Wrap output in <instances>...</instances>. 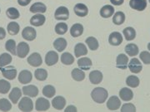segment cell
<instances>
[{
  "mask_svg": "<svg viewBox=\"0 0 150 112\" xmlns=\"http://www.w3.org/2000/svg\"><path fill=\"white\" fill-rule=\"evenodd\" d=\"M92 65L93 63H92L91 59L88 57H82V58L79 59V61H78V66L83 71L89 70L91 68Z\"/></svg>",
  "mask_w": 150,
  "mask_h": 112,
  "instance_id": "7402d4cb",
  "label": "cell"
},
{
  "mask_svg": "<svg viewBox=\"0 0 150 112\" xmlns=\"http://www.w3.org/2000/svg\"><path fill=\"white\" fill-rule=\"evenodd\" d=\"M74 62V57L69 52H64L61 56V62L64 65H72Z\"/></svg>",
  "mask_w": 150,
  "mask_h": 112,
  "instance_id": "d590c367",
  "label": "cell"
},
{
  "mask_svg": "<svg viewBox=\"0 0 150 112\" xmlns=\"http://www.w3.org/2000/svg\"><path fill=\"white\" fill-rule=\"evenodd\" d=\"M68 31V25L65 22H59L55 26V32L59 35H64Z\"/></svg>",
  "mask_w": 150,
  "mask_h": 112,
  "instance_id": "7bdbcfd3",
  "label": "cell"
},
{
  "mask_svg": "<svg viewBox=\"0 0 150 112\" xmlns=\"http://www.w3.org/2000/svg\"><path fill=\"white\" fill-rule=\"evenodd\" d=\"M129 6L137 11H144L147 7L146 0H130Z\"/></svg>",
  "mask_w": 150,
  "mask_h": 112,
  "instance_id": "7c38bea8",
  "label": "cell"
},
{
  "mask_svg": "<svg viewBox=\"0 0 150 112\" xmlns=\"http://www.w3.org/2000/svg\"><path fill=\"white\" fill-rule=\"evenodd\" d=\"M119 97L124 102H129L133 99L134 93L130 89L127 87H123L119 91Z\"/></svg>",
  "mask_w": 150,
  "mask_h": 112,
  "instance_id": "44dd1931",
  "label": "cell"
},
{
  "mask_svg": "<svg viewBox=\"0 0 150 112\" xmlns=\"http://www.w3.org/2000/svg\"><path fill=\"white\" fill-rule=\"evenodd\" d=\"M125 52L130 57H134L139 54V48L136 44L130 43L125 47Z\"/></svg>",
  "mask_w": 150,
  "mask_h": 112,
  "instance_id": "4dcf8cb0",
  "label": "cell"
},
{
  "mask_svg": "<svg viewBox=\"0 0 150 112\" xmlns=\"http://www.w3.org/2000/svg\"><path fill=\"white\" fill-rule=\"evenodd\" d=\"M34 76H35V78L38 80H40V81H43L47 79L48 77V71L45 69H37L34 72Z\"/></svg>",
  "mask_w": 150,
  "mask_h": 112,
  "instance_id": "f35d334b",
  "label": "cell"
},
{
  "mask_svg": "<svg viewBox=\"0 0 150 112\" xmlns=\"http://www.w3.org/2000/svg\"><path fill=\"white\" fill-rule=\"evenodd\" d=\"M108 43L112 46H119L123 43L122 34L118 32H112L108 37Z\"/></svg>",
  "mask_w": 150,
  "mask_h": 112,
  "instance_id": "9c48e42d",
  "label": "cell"
},
{
  "mask_svg": "<svg viewBox=\"0 0 150 112\" xmlns=\"http://www.w3.org/2000/svg\"><path fill=\"white\" fill-rule=\"evenodd\" d=\"M59 61V55L54 51H49L45 56V62L48 66H54Z\"/></svg>",
  "mask_w": 150,
  "mask_h": 112,
  "instance_id": "30bf717a",
  "label": "cell"
},
{
  "mask_svg": "<svg viewBox=\"0 0 150 112\" xmlns=\"http://www.w3.org/2000/svg\"><path fill=\"white\" fill-rule=\"evenodd\" d=\"M5 48L7 51H8L11 54L13 55H17V48H16V43L14 40L10 39L8 40L6 42Z\"/></svg>",
  "mask_w": 150,
  "mask_h": 112,
  "instance_id": "74e56055",
  "label": "cell"
},
{
  "mask_svg": "<svg viewBox=\"0 0 150 112\" xmlns=\"http://www.w3.org/2000/svg\"><path fill=\"white\" fill-rule=\"evenodd\" d=\"M125 21V14L123 12H117L113 15L112 18V22L116 25H121Z\"/></svg>",
  "mask_w": 150,
  "mask_h": 112,
  "instance_id": "d6a6232c",
  "label": "cell"
},
{
  "mask_svg": "<svg viewBox=\"0 0 150 112\" xmlns=\"http://www.w3.org/2000/svg\"><path fill=\"white\" fill-rule=\"evenodd\" d=\"M65 112H76L77 111V108L74 106H69L65 109Z\"/></svg>",
  "mask_w": 150,
  "mask_h": 112,
  "instance_id": "681fc988",
  "label": "cell"
},
{
  "mask_svg": "<svg viewBox=\"0 0 150 112\" xmlns=\"http://www.w3.org/2000/svg\"><path fill=\"white\" fill-rule=\"evenodd\" d=\"M6 15L10 19H17L20 16L19 12L15 8H8L7 11H6Z\"/></svg>",
  "mask_w": 150,
  "mask_h": 112,
  "instance_id": "b9f144b4",
  "label": "cell"
},
{
  "mask_svg": "<svg viewBox=\"0 0 150 112\" xmlns=\"http://www.w3.org/2000/svg\"><path fill=\"white\" fill-rule=\"evenodd\" d=\"M73 79L76 81H82L85 78V73L82 69L79 68H74L71 72Z\"/></svg>",
  "mask_w": 150,
  "mask_h": 112,
  "instance_id": "f1b7e54d",
  "label": "cell"
},
{
  "mask_svg": "<svg viewBox=\"0 0 150 112\" xmlns=\"http://www.w3.org/2000/svg\"><path fill=\"white\" fill-rule=\"evenodd\" d=\"M108 93V91L102 87H96L91 92V97L93 102L98 104H102L107 100Z\"/></svg>",
  "mask_w": 150,
  "mask_h": 112,
  "instance_id": "6da1fadb",
  "label": "cell"
},
{
  "mask_svg": "<svg viewBox=\"0 0 150 112\" xmlns=\"http://www.w3.org/2000/svg\"><path fill=\"white\" fill-rule=\"evenodd\" d=\"M148 49H149V51H150V43L148 44Z\"/></svg>",
  "mask_w": 150,
  "mask_h": 112,
  "instance_id": "816d5d0a",
  "label": "cell"
},
{
  "mask_svg": "<svg viewBox=\"0 0 150 112\" xmlns=\"http://www.w3.org/2000/svg\"><path fill=\"white\" fill-rule=\"evenodd\" d=\"M45 21H46L45 17L43 16L42 13H38L31 18L30 24H32L33 26H35V27H40V26H43Z\"/></svg>",
  "mask_w": 150,
  "mask_h": 112,
  "instance_id": "e0dca14e",
  "label": "cell"
},
{
  "mask_svg": "<svg viewBox=\"0 0 150 112\" xmlns=\"http://www.w3.org/2000/svg\"><path fill=\"white\" fill-rule=\"evenodd\" d=\"M65 105H66V100H65L64 97H63V96H56L52 101V106H53V107L55 108L56 110H59V111L63 110L64 108Z\"/></svg>",
  "mask_w": 150,
  "mask_h": 112,
  "instance_id": "d6986e66",
  "label": "cell"
},
{
  "mask_svg": "<svg viewBox=\"0 0 150 112\" xmlns=\"http://www.w3.org/2000/svg\"><path fill=\"white\" fill-rule=\"evenodd\" d=\"M29 50H30L29 45L24 42H21L18 43L17 47V55L20 58H24L29 52Z\"/></svg>",
  "mask_w": 150,
  "mask_h": 112,
  "instance_id": "277c9868",
  "label": "cell"
},
{
  "mask_svg": "<svg viewBox=\"0 0 150 112\" xmlns=\"http://www.w3.org/2000/svg\"><path fill=\"white\" fill-rule=\"evenodd\" d=\"M22 96V91L18 88V87H14L12 91H11L10 94H9V99L12 102L13 104H17L18 100L21 98Z\"/></svg>",
  "mask_w": 150,
  "mask_h": 112,
  "instance_id": "cb8c5ba5",
  "label": "cell"
},
{
  "mask_svg": "<svg viewBox=\"0 0 150 112\" xmlns=\"http://www.w3.org/2000/svg\"><path fill=\"white\" fill-rule=\"evenodd\" d=\"M103 78V76L102 72L99 71H93L89 74V80L91 81L92 84H94V85L101 83Z\"/></svg>",
  "mask_w": 150,
  "mask_h": 112,
  "instance_id": "ac0fdd59",
  "label": "cell"
},
{
  "mask_svg": "<svg viewBox=\"0 0 150 112\" xmlns=\"http://www.w3.org/2000/svg\"><path fill=\"white\" fill-rule=\"evenodd\" d=\"M126 84L129 85V87L136 88L139 85V77L135 76H129L126 79Z\"/></svg>",
  "mask_w": 150,
  "mask_h": 112,
  "instance_id": "e575fe53",
  "label": "cell"
},
{
  "mask_svg": "<svg viewBox=\"0 0 150 112\" xmlns=\"http://www.w3.org/2000/svg\"><path fill=\"white\" fill-rule=\"evenodd\" d=\"M12 62V57L8 53H3L0 55V68L4 67L7 65L10 64Z\"/></svg>",
  "mask_w": 150,
  "mask_h": 112,
  "instance_id": "ab89813d",
  "label": "cell"
},
{
  "mask_svg": "<svg viewBox=\"0 0 150 112\" xmlns=\"http://www.w3.org/2000/svg\"><path fill=\"white\" fill-rule=\"evenodd\" d=\"M33 79L32 73L28 71V70H23L18 75V81L21 84H28Z\"/></svg>",
  "mask_w": 150,
  "mask_h": 112,
  "instance_id": "5bb4252c",
  "label": "cell"
},
{
  "mask_svg": "<svg viewBox=\"0 0 150 112\" xmlns=\"http://www.w3.org/2000/svg\"><path fill=\"white\" fill-rule=\"evenodd\" d=\"M54 18L57 20H68L69 18V11L66 7H59L55 11Z\"/></svg>",
  "mask_w": 150,
  "mask_h": 112,
  "instance_id": "3957f363",
  "label": "cell"
},
{
  "mask_svg": "<svg viewBox=\"0 0 150 112\" xmlns=\"http://www.w3.org/2000/svg\"><path fill=\"white\" fill-rule=\"evenodd\" d=\"M74 53L76 57H80L82 56H85L88 53V49L83 43H78L74 48Z\"/></svg>",
  "mask_w": 150,
  "mask_h": 112,
  "instance_id": "83f0119b",
  "label": "cell"
},
{
  "mask_svg": "<svg viewBox=\"0 0 150 112\" xmlns=\"http://www.w3.org/2000/svg\"><path fill=\"white\" fill-rule=\"evenodd\" d=\"M30 2H31V0H18V4L23 7L27 6L28 4H30Z\"/></svg>",
  "mask_w": 150,
  "mask_h": 112,
  "instance_id": "7dc6e473",
  "label": "cell"
},
{
  "mask_svg": "<svg viewBox=\"0 0 150 112\" xmlns=\"http://www.w3.org/2000/svg\"><path fill=\"white\" fill-rule=\"evenodd\" d=\"M121 106V102L117 96H111L107 102V107L109 111H116Z\"/></svg>",
  "mask_w": 150,
  "mask_h": 112,
  "instance_id": "4fadbf2b",
  "label": "cell"
},
{
  "mask_svg": "<svg viewBox=\"0 0 150 112\" xmlns=\"http://www.w3.org/2000/svg\"><path fill=\"white\" fill-rule=\"evenodd\" d=\"M139 57L144 64H150V53L149 52H147V51L142 52L140 53Z\"/></svg>",
  "mask_w": 150,
  "mask_h": 112,
  "instance_id": "f6af8a7d",
  "label": "cell"
},
{
  "mask_svg": "<svg viewBox=\"0 0 150 112\" xmlns=\"http://www.w3.org/2000/svg\"><path fill=\"white\" fill-rule=\"evenodd\" d=\"M122 112H135L136 111V107L132 103H126L124 104L121 108Z\"/></svg>",
  "mask_w": 150,
  "mask_h": 112,
  "instance_id": "bcb514c9",
  "label": "cell"
},
{
  "mask_svg": "<svg viewBox=\"0 0 150 112\" xmlns=\"http://www.w3.org/2000/svg\"><path fill=\"white\" fill-rule=\"evenodd\" d=\"M123 35L127 41H132L136 37V31L134 27H128L123 29Z\"/></svg>",
  "mask_w": 150,
  "mask_h": 112,
  "instance_id": "f546056e",
  "label": "cell"
},
{
  "mask_svg": "<svg viewBox=\"0 0 150 112\" xmlns=\"http://www.w3.org/2000/svg\"><path fill=\"white\" fill-rule=\"evenodd\" d=\"M6 36V31L4 27H0V40H3Z\"/></svg>",
  "mask_w": 150,
  "mask_h": 112,
  "instance_id": "f907efd6",
  "label": "cell"
},
{
  "mask_svg": "<svg viewBox=\"0 0 150 112\" xmlns=\"http://www.w3.org/2000/svg\"><path fill=\"white\" fill-rule=\"evenodd\" d=\"M83 32V26L80 23H75L70 28V34L74 37L81 36Z\"/></svg>",
  "mask_w": 150,
  "mask_h": 112,
  "instance_id": "603a6c76",
  "label": "cell"
},
{
  "mask_svg": "<svg viewBox=\"0 0 150 112\" xmlns=\"http://www.w3.org/2000/svg\"><path fill=\"white\" fill-rule=\"evenodd\" d=\"M18 109L22 111H32L33 109V103L29 97H23L18 103Z\"/></svg>",
  "mask_w": 150,
  "mask_h": 112,
  "instance_id": "7a4b0ae2",
  "label": "cell"
},
{
  "mask_svg": "<svg viewBox=\"0 0 150 112\" xmlns=\"http://www.w3.org/2000/svg\"><path fill=\"white\" fill-rule=\"evenodd\" d=\"M99 13H100V16L102 18H110L111 16H112V14L114 13V8L111 5H105L100 9Z\"/></svg>",
  "mask_w": 150,
  "mask_h": 112,
  "instance_id": "4316f807",
  "label": "cell"
},
{
  "mask_svg": "<svg viewBox=\"0 0 150 112\" xmlns=\"http://www.w3.org/2000/svg\"><path fill=\"white\" fill-rule=\"evenodd\" d=\"M11 109H12V104L8 99H6V98L0 99V111H9Z\"/></svg>",
  "mask_w": 150,
  "mask_h": 112,
  "instance_id": "60d3db41",
  "label": "cell"
},
{
  "mask_svg": "<svg viewBox=\"0 0 150 112\" xmlns=\"http://www.w3.org/2000/svg\"><path fill=\"white\" fill-rule=\"evenodd\" d=\"M55 93H56V90L53 85H47L43 87V94L45 97H48V98L54 97L55 96Z\"/></svg>",
  "mask_w": 150,
  "mask_h": 112,
  "instance_id": "8d00e7d4",
  "label": "cell"
},
{
  "mask_svg": "<svg viewBox=\"0 0 150 112\" xmlns=\"http://www.w3.org/2000/svg\"><path fill=\"white\" fill-rule=\"evenodd\" d=\"M23 93L28 97H35L38 94V88L34 85H25L23 87Z\"/></svg>",
  "mask_w": 150,
  "mask_h": 112,
  "instance_id": "8fae6325",
  "label": "cell"
},
{
  "mask_svg": "<svg viewBox=\"0 0 150 112\" xmlns=\"http://www.w3.org/2000/svg\"><path fill=\"white\" fill-rule=\"evenodd\" d=\"M1 71H2V73H3V76L5 77L6 79L8 80H13L17 76V70L15 69L14 66H9L6 68H4V67H1L0 68Z\"/></svg>",
  "mask_w": 150,
  "mask_h": 112,
  "instance_id": "52a82bcc",
  "label": "cell"
},
{
  "mask_svg": "<svg viewBox=\"0 0 150 112\" xmlns=\"http://www.w3.org/2000/svg\"><path fill=\"white\" fill-rule=\"evenodd\" d=\"M47 7L43 3H35L30 7V12L33 13H44Z\"/></svg>",
  "mask_w": 150,
  "mask_h": 112,
  "instance_id": "d4e9b609",
  "label": "cell"
},
{
  "mask_svg": "<svg viewBox=\"0 0 150 112\" xmlns=\"http://www.w3.org/2000/svg\"><path fill=\"white\" fill-rule=\"evenodd\" d=\"M0 12H1V11H0Z\"/></svg>",
  "mask_w": 150,
  "mask_h": 112,
  "instance_id": "db71d44e",
  "label": "cell"
},
{
  "mask_svg": "<svg viewBox=\"0 0 150 112\" xmlns=\"http://www.w3.org/2000/svg\"><path fill=\"white\" fill-rule=\"evenodd\" d=\"M110 2H111V4H113V5L120 6L123 4L124 0H110Z\"/></svg>",
  "mask_w": 150,
  "mask_h": 112,
  "instance_id": "c3c4849f",
  "label": "cell"
},
{
  "mask_svg": "<svg viewBox=\"0 0 150 112\" xmlns=\"http://www.w3.org/2000/svg\"><path fill=\"white\" fill-rule=\"evenodd\" d=\"M28 63L32 66H34V67H38L39 66H41L42 63H43V60H42V57L40 56V54L38 53V52H33L28 57Z\"/></svg>",
  "mask_w": 150,
  "mask_h": 112,
  "instance_id": "5b68a950",
  "label": "cell"
},
{
  "mask_svg": "<svg viewBox=\"0 0 150 112\" xmlns=\"http://www.w3.org/2000/svg\"><path fill=\"white\" fill-rule=\"evenodd\" d=\"M129 70L133 72V73H139L140 71L143 69V66H142V64L139 62V60L137 58H133L129 64Z\"/></svg>",
  "mask_w": 150,
  "mask_h": 112,
  "instance_id": "2e32d148",
  "label": "cell"
},
{
  "mask_svg": "<svg viewBox=\"0 0 150 112\" xmlns=\"http://www.w3.org/2000/svg\"><path fill=\"white\" fill-rule=\"evenodd\" d=\"M49 107H50V103L48 100L43 97L38 98L35 103V108L38 111H46L49 109Z\"/></svg>",
  "mask_w": 150,
  "mask_h": 112,
  "instance_id": "8992f818",
  "label": "cell"
},
{
  "mask_svg": "<svg viewBox=\"0 0 150 112\" xmlns=\"http://www.w3.org/2000/svg\"><path fill=\"white\" fill-rule=\"evenodd\" d=\"M54 47L58 52H62L63 51H64L65 48H67V41L63 37L57 38L54 42Z\"/></svg>",
  "mask_w": 150,
  "mask_h": 112,
  "instance_id": "484cf974",
  "label": "cell"
},
{
  "mask_svg": "<svg viewBox=\"0 0 150 112\" xmlns=\"http://www.w3.org/2000/svg\"><path fill=\"white\" fill-rule=\"evenodd\" d=\"M129 63V57L125 54H119L117 57V67L119 69L125 70L128 67Z\"/></svg>",
  "mask_w": 150,
  "mask_h": 112,
  "instance_id": "ffe728a7",
  "label": "cell"
},
{
  "mask_svg": "<svg viewBox=\"0 0 150 112\" xmlns=\"http://www.w3.org/2000/svg\"><path fill=\"white\" fill-rule=\"evenodd\" d=\"M22 36L27 41H33L36 38L37 32L33 27H26L22 32Z\"/></svg>",
  "mask_w": 150,
  "mask_h": 112,
  "instance_id": "ba28073f",
  "label": "cell"
},
{
  "mask_svg": "<svg viewBox=\"0 0 150 112\" xmlns=\"http://www.w3.org/2000/svg\"><path fill=\"white\" fill-rule=\"evenodd\" d=\"M149 3H150V0H149Z\"/></svg>",
  "mask_w": 150,
  "mask_h": 112,
  "instance_id": "f5cc1de1",
  "label": "cell"
},
{
  "mask_svg": "<svg viewBox=\"0 0 150 112\" xmlns=\"http://www.w3.org/2000/svg\"><path fill=\"white\" fill-rule=\"evenodd\" d=\"M11 84L6 80H0V93L7 94L10 90Z\"/></svg>",
  "mask_w": 150,
  "mask_h": 112,
  "instance_id": "ee69618b",
  "label": "cell"
},
{
  "mask_svg": "<svg viewBox=\"0 0 150 112\" xmlns=\"http://www.w3.org/2000/svg\"><path fill=\"white\" fill-rule=\"evenodd\" d=\"M7 29H8V33L13 36V35H17L18 32H19V30H20V27L18 25V23H17L15 22H11L8 24V27H7Z\"/></svg>",
  "mask_w": 150,
  "mask_h": 112,
  "instance_id": "1f68e13d",
  "label": "cell"
},
{
  "mask_svg": "<svg viewBox=\"0 0 150 112\" xmlns=\"http://www.w3.org/2000/svg\"><path fill=\"white\" fill-rule=\"evenodd\" d=\"M86 44L88 45V48L92 50V51H95L98 48V42L95 37H88L85 40Z\"/></svg>",
  "mask_w": 150,
  "mask_h": 112,
  "instance_id": "836d02e7",
  "label": "cell"
},
{
  "mask_svg": "<svg viewBox=\"0 0 150 112\" xmlns=\"http://www.w3.org/2000/svg\"><path fill=\"white\" fill-rule=\"evenodd\" d=\"M75 14L79 17H85L88 13V7L83 4H77L74 8Z\"/></svg>",
  "mask_w": 150,
  "mask_h": 112,
  "instance_id": "9a60e30c",
  "label": "cell"
}]
</instances>
